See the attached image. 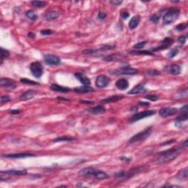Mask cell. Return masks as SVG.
Returning <instances> with one entry per match:
<instances>
[{
  "instance_id": "6",
  "label": "cell",
  "mask_w": 188,
  "mask_h": 188,
  "mask_svg": "<svg viewBox=\"0 0 188 188\" xmlns=\"http://www.w3.org/2000/svg\"><path fill=\"white\" fill-rule=\"evenodd\" d=\"M155 113H156V111H154V110H146V111L137 112V113H136L135 115H134L131 118H130L129 121L131 122V123L136 122V121H137V120L143 119V118H148V117L152 116V115H154Z\"/></svg>"
},
{
  "instance_id": "48",
  "label": "cell",
  "mask_w": 188,
  "mask_h": 188,
  "mask_svg": "<svg viewBox=\"0 0 188 188\" xmlns=\"http://www.w3.org/2000/svg\"><path fill=\"white\" fill-rule=\"evenodd\" d=\"M10 112L12 114H19V113H20V110H11Z\"/></svg>"
},
{
  "instance_id": "1",
  "label": "cell",
  "mask_w": 188,
  "mask_h": 188,
  "mask_svg": "<svg viewBox=\"0 0 188 188\" xmlns=\"http://www.w3.org/2000/svg\"><path fill=\"white\" fill-rule=\"evenodd\" d=\"M181 148H171L164 152H159L157 154V157L156 162L157 164H166L174 160L180 154Z\"/></svg>"
},
{
  "instance_id": "31",
  "label": "cell",
  "mask_w": 188,
  "mask_h": 188,
  "mask_svg": "<svg viewBox=\"0 0 188 188\" xmlns=\"http://www.w3.org/2000/svg\"><path fill=\"white\" fill-rule=\"evenodd\" d=\"M47 2L44 1H32L31 4L36 7H43L46 5Z\"/></svg>"
},
{
  "instance_id": "26",
  "label": "cell",
  "mask_w": 188,
  "mask_h": 188,
  "mask_svg": "<svg viewBox=\"0 0 188 188\" xmlns=\"http://www.w3.org/2000/svg\"><path fill=\"white\" fill-rule=\"evenodd\" d=\"M7 174L10 176H22V175L27 174V171L26 170H7L5 171Z\"/></svg>"
},
{
  "instance_id": "29",
  "label": "cell",
  "mask_w": 188,
  "mask_h": 188,
  "mask_svg": "<svg viewBox=\"0 0 188 188\" xmlns=\"http://www.w3.org/2000/svg\"><path fill=\"white\" fill-rule=\"evenodd\" d=\"M26 16H27L28 19H30V20L35 21L38 19V16L35 14V13L33 10H27L26 12Z\"/></svg>"
},
{
  "instance_id": "7",
  "label": "cell",
  "mask_w": 188,
  "mask_h": 188,
  "mask_svg": "<svg viewBox=\"0 0 188 188\" xmlns=\"http://www.w3.org/2000/svg\"><path fill=\"white\" fill-rule=\"evenodd\" d=\"M0 86L4 88L7 91H13L16 88V82L13 80L9 78H1Z\"/></svg>"
},
{
  "instance_id": "21",
  "label": "cell",
  "mask_w": 188,
  "mask_h": 188,
  "mask_svg": "<svg viewBox=\"0 0 188 188\" xmlns=\"http://www.w3.org/2000/svg\"><path fill=\"white\" fill-rule=\"evenodd\" d=\"M74 91L75 92L78 93V94H85V93L94 92V89L88 85H84L78 87V88H75L74 89Z\"/></svg>"
},
{
  "instance_id": "4",
  "label": "cell",
  "mask_w": 188,
  "mask_h": 188,
  "mask_svg": "<svg viewBox=\"0 0 188 188\" xmlns=\"http://www.w3.org/2000/svg\"><path fill=\"white\" fill-rule=\"evenodd\" d=\"M151 132H152V127H149L146 129H144L143 131L137 133V134H134L131 139L129 140V143L132 144L134 143L138 142V141H142L143 140H145L146 137H149V135L150 134Z\"/></svg>"
},
{
  "instance_id": "43",
  "label": "cell",
  "mask_w": 188,
  "mask_h": 188,
  "mask_svg": "<svg viewBox=\"0 0 188 188\" xmlns=\"http://www.w3.org/2000/svg\"><path fill=\"white\" fill-rule=\"evenodd\" d=\"M107 16V13L104 12H99V13L98 14V19H100V20H104Z\"/></svg>"
},
{
  "instance_id": "27",
  "label": "cell",
  "mask_w": 188,
  "mask_h": 188,
  "mask_svg": "<svg viewBox=\"0 0 188 188\" xmlns=\"http://www.w3.org/2000/svg\"><path fill=\"white\" fill-rule=\"evenodd\" d=\"M59 16H60V13L57 11H50V12L46 13L44 17L46 20L51 21L58 18Z\"/></svg>"
},
{
  "instance_id": "11",
  "label": "cell",
  "mask_w": 188,
  "mask_h": 188,
  "mask_svg": "<svg viewBox=\"0 0 188 188\" xmlns=\"http://www.w3.org/2000/svg\"><path fill=\"white\" fill-rule=\"evenodd\" d=\"M44 61L46 63L50 65H60L61 62L60 57L54 54H46L44 56Z\"/></svg>"
},
{
  "instance_id": "20",
  "label": "cell",
  "mask_w": 188,
  "mask_h": 188,
  "mask_svg": "<svg viewBox=\"0 0 188 188\" xmlns=\"http://www.w3.org/2000/svg\"><path fill=\"white\" fill-rule=\"evenodd\" d=\"M88 111L91 114H94V115H98V114H102L104 112H106V110L104 109V107L102 105H97L96 107H91L88 110Z\"/></svg>"
},
{
  "instance_id": "46",
  "label": "cell",
  "mask_w": 188,
  "mask_h": 188,
  "mask_svg": "<svg viewBox=\"0 0 188 188\" xmlns=\"http://www.w3.org/2000/svg\"><path fill=\"white\" fill-rule=\"evenodd\" d=\"M129 13H127V12L121 13V17L123 18V19H126L127 18H129Z\"/></svg>"
},
{
  "instance_id": "44",
  "label": "cell",
  "mask_w": 188,
  "mask_h": 188,
  "mask_svg": "<svg viewBox=\"0 0 188 188\" xmlns=\"http://www.w3.org/2000/svg\"><path fill=\"white\" fill-rule=\"evenodd\" d=\"M53 31H51V30H43L41 32V34L43 35H49L51 34H52Z\"/></svg>"
},
{
  "instance_id": "13",
  "label": "cell",
  "mask_w": 188,
  "mask_h": 188,
  "mask_svg": "<svg viewBox=\"0 0 188 188\" xmlns=\"http://www.w3.org/2000/svg\"><path fill=\"white\" fill-rule=\"evenodd\" d=\"M35 157V154L30 153H18V154H4L2 155V157L9 159H21L26 158V157Z\"/></svg>"
},
{
  "instance_id": "34",
  "label": "cell",
  "mask_w": 188,
  "mask_h": 188,
  "mask_svg": "<svg viewBox=\"0 0 188 188\" xmlns=\"http://www.w3.org/2000/svg\"><path fill=\"white\" fill-rule=\"evenodd\" d=\"M178 53H179V50H178L177 49H172L168 54V57H169V58H173L175 56L177 55Z\"/></svg>"
},
{
  "instance_id": "25",
  "label": "cell",
  "mask_w": 188,
  "mask_h": 188,
  "mask_svg": "<svg viewBox=\"0 0 188 188\" xmlns=\"http://www.w3.org/2000/svg\"><path fill=\"white\" fill-rule=\"evenodd\" d=\"M123 99V96H110L108 98H106V99H103L102 101V103L104 104H108V103H112V102H116L118 101L121 100Z\"/></svg>"
},
{
  "instance_id": "24",
  "label": "cell",
  "mask_w": 188,
  "mask_h": 188,
  "mask_svg": "<svg viewBox=\"0 0 188 188\" xmlns=\"http://www.w3.org/2000/svg\"><path fill=\"white\" fill-rule=\"evenodd\" d=\"M50 89L53 91H56V92H60V93H67L70 91V88H66V87H63L58 85H52L50 87Z\"/></svg>"
},
{
  "instance_id": "40",
  "label": "cell",
  "mask_w": 188,
  "mask_h": 188,
  "mask_svg": "<svg viewBox=\"0 0 188 188\" xmlns=\"http://www.w3.org/2000/svg\"><path fill=\"white\" fill-rule=\"evenodd\" d=\"M160 16L157 15V14H154V15L151 17L150 20L151 22H153V23H157V22L160 21Z\"/></svg>"
},
{
  "instance_id": "19",
  "label": "cell",
  "mask_w": 188,
  "mask_h": 188,
  "mask_svg": "<svg viewBox=\"0 0 188 188\" xmlns=\"http://www.w3.org/2000/svg\"><path fill=\"white\" fill-rule=\"evenodd\" d=\"M115 86L120 91H124L129 87V82L126 79H120L115 82Z\"/></svg>"
},
{
  "instance_id": "38",
  "label": "cell",
  "mask_w": 188,
  "mask_h": 188,
  "mask_svg": "<svg viewBox=\"0 0 188 188\" xmlns=\"http://www.w3.org/2000/svg\"><path fill=\"white\" fill-rule=\"evenodd\" d=\"M160 71L157 70H150L147 72V74L150 77H156L160 74Z\"/></svg>"
},
{
  "instance_id": "35",
  "label": "cell",
  "mask_w": 188,
  "mask_h": 188,
  "mask_svg": "<svg viewBox=\"0 0 188 188\" xmlns=\"http://www.w3.org/2000/svg\"><path fill=\"white\" fill-rule=\"evenodd\" d=\"M145 99H148V100L152 101V102H156V101L159 100V96H155V95L149 94V95H146V96H145Z\"/></svg>"
},
{
  "instance_id": "37",
  "label": "cell",
  "mask_w": 188,
  "mask_h": 188,
  "mask_svg": "<svg viewBox=\"0 0 188 188\" xmlns=\"http://www.w3.org/2000/svg\"><path fill=\"white\" fill-rule=\"evenodd\" d=\"M74 140V138L72 137H58L57 139H55L54 140V143L56 142H62V141H71Z\"/></svg>"
},
{
  "instance_id": "12",
  "label": "cell",
  "mask_w": 188,
  "mask_h": 188,
  "mask_svg": "<svg viewBox=\"0 0 188 188\" xmlns=\"http://www.w3.org/2000/svg\"><path fill=\"white\" fill-rule=\"evenodd\" d=\"M110 79L104 75H100L97 77L96 80V85L99 88H104L107 87L110 83Z\"/></svg>"
},
{
  "instance_id": "47",
  "label": "cell",
  "mask_w": 188,
  "mask_h": 188,
  "mask_svg": "<svg viewBox=\"0 0 188 188\" xmlns=\"http://www.w3.org/2000/svg\"><path fill=\"white\" fill-rule=\"evenodd\" d=\"M111 3L112 4H115V6H118V5H120V4H121L122 1H116V0H113V1H111Z\"/></svg>"
},
{
  "instance_id": "30",
  "label": "cell",
  "mask_w": 188,
  "mask_h": 188,
  "mask_svg": "<svg viewBox=\"0 0 188 188\" xmlns=\"http://www.w3.org/2000/svg\"><path fill=\"white\" fill-rule=\"evenodd\" d=\"M130 54H137V55H154L153 53L150 52L149 51H131Z\"/></svg>"
},
{
  "instance_id": "2",
  "label": "cell",
  "mask_w": 188,
  "mask_h": 188,
  "mask_svg": "<svg viewBox=\"0 0 188 188\" xmlns=\"http://www.w3.org/2000/svg\"><path fill=\"white\" fill-rule=\"evenodd\" d=\"M78 174L80 176H83V177L88 178H94V179L99 180L107 179L109 178V175L106 173L105 172L99 170H96L91 167H88V168H84L79 171Z\"/></svg>"
},
{
  "instance_id": "42",
  "label": "cell",
  "mask_w": 188,
  "mask_h": 188,
  "mask_svg": "<svg viewBox=\"0 0 188 188\" xmlns=\"http://www.w3.org/2000/svg\"><path fill=\"white\" fill-rule=\"evenodd\" d=\"M10 101V99L9 96H2L1 97V104H3V103H6Z\"/></svg>"
},
{
  "instance_id": "32",
  "label": "cell",
  "mask_w": 188,
  "mask_h": 188,
  "mask_svg": "<svg viewBox=\"0 0 188 188\" xmlns=\"http://www.w3.org/2000/svg\"><path fill=\"white\" fill-rule=\"evenodd\" d=\"M1 64H2L3 60H4V59L7 58V57H8L10 56V52L7 50H6V49H3V48H1Z\"/></svg>"
},
{
  "instance_id": "10",
  "label": "cell",
  "mask_w": 188,
  "mask_h": 188,
  "mask_svg": "<svg viewBox=\"0 0 188 188\" xmlns=\"http://www.w3.org/2000/svg\"><path fill=\"white\" fill-rule=\"evenodd\" d=\"M178 112V110L174 107H163V108L160 109L159 113L160 115L163 118H168L169 116L176 115Z\"/></svg>"
},
{
  "instance_id": "3",
  "label": "cell",
  "mask_w": 188,
  "mask_h": 188,
  "mask_svg": "<svg viewBox=\"0 0 188 188\" xmlns=\"http://www.w3.org/2000/svg\"><path fill=\"white\" fill-rule=\"evenodd\" d=\"M180 13V10L178 8H176V7H172V8H170L165 13L163 16V22L165 25H171V24L173 23L176 19H177L178 16H179Z\"/></svg>"
},
{
  "instance_id": "9",
  "label": "cell",
  "mask_w": 188,
  "mask_h": 188,
  "mask_svg": "<svg viewBox=\"0 0 188 188\" xmlns=\"http://www.w3.org/2000/svg\"><path fill=\"white\" fill-rule=\"evenodd\" d=\"M182 113L176 118V126H177L178 127H181V125L182 123L184 121H187V118H188V114H187V105H184L183 108L181 109Z\"/></svg>"
},
{
  "instance_id": "41",
  "label": "cell",
  "mask_w": 188,
  "mask_h": 188,
  "mask_svg": "<svg viewBox=\"0 0 188 188\" xmlns=\"http://www.w3.org/2000/svg\"><path fill=\"white\" fill-rule=\"evenodd\" d=\"M126 176V172L124 171H120L115 174V176L117 178H123Z\"/></svg>"
},
{
  "instance_id": "17",
  "label": "cell",
  "mask_w": 188,
  "mask_h": 188,
  "mask_svg": "<svg viewBox=\"0 0 188 188\" xmlns=\"http://www.w3.org/2000/svg\"><path fill=\"white\" fill-rule=\"evenodd\" d=\"M146 92V90L144 88L143 85H137L135 87L132 88L131 91H129L128 92V94L129 95H136V94H144Z\"/></svg>"
},
{
  "instance_id": "39",
  "label": "cell",
  "mask_w": 188,
  "mask_h": 188,
  "mask_svg": "<svg viewBox=\"0 0 188 188\" xmlns=\"http://www.w3.org/2000/svg\"><path fill=\"white\" fill-rule=\"evenodd\" d=\"M187 26L186 24H180V25H177L176 27V30H177V31L179 32H181L184 30H185V29L187 28Z\"/></svg>"
},
{
  "instance_id": "23",
  "label": "cell",
  "mask_w": 188,
  "mask_h": 188,
  "mask_svg": "<svg viewBox=\"0 0 188 188\" xmlns=\"http://www.w3.org/2000/svg\"><path fill=\"white\" fill-rule=\"evenodd\" d=\"M140 18L139 16H134L131 19L129 23V27L131 30H134L136 27H137L138 25L140 23Z\"/></svg>"
},
{
  "instance_id": "14",
  "label": "cell",
  "mask_w": 188,
  "mask_h": 188,
  "mask_svg": "<svg viewBox=\"0 0 188 188\" xmlns=\"http://www.w3.org/2000/svg\"><path fill=\"white\" fill-rule=\"evenodd\" d=\"M165 70L168 74L173 75H178L181 73V67L179 65H176V64L168 65V66L165 67Z\"/></svg>"
},
{
  "instance_id": "45",
  "label": "cell",
  "mask_w": 188,
  "mask_h": 188,
  "mask_svg": "<svg viewBox=\"0 0 188 188\" xmlns=\"http://www.w3.org/2000/svg\"><path fill=\"white\" fill-rule=\"evenodd\" d=\"M186 38H187V37L184 36V35L179 37V39H178V41H179V42L181 43V44H184V43H185V42H186Z\"/></svg>"
},
{
  "instance_id": "28",
  "label": "cell",
  "mask_w": 188,
  "mask_h": 188,
  "mask_svg": "<svg viewBox=\"0 0 188 188\" xmlns=\"http://www.w3.org/2000/svg\"><path fill=\"white\" fill-rule=\"evenodd\" d=\"M187 168H184V169L181 170L179 171V173L176 175V178L179 180H185L187 179V176H188V171H187Z\"/></svg>"
},
{
  "instance_id": "22",
  "label": "cell",
  "mask_w": 188,
  "mask_h": 188,
  "mask_svg": "<svg viewBox=\"0 0 188 188\" xmlns=\"http://www.w3.org/2000/svg\"><path fill=\"white\" fill-rule=\"evenodd\" d=\"M123 55L121 54H110L108 56H106L104 57L103 60L107 61V62H110V61H118L121 60L123 58Z\"/></svg>"
},
{
  "instance_id": "8",
  "label": "cell",
  "mask_w": 188,
  "mask_h": 188,
  "mask_svg": "<svg viewBox=\"0 0 188 188\" xmlns=\"http://www.w3.org/2000/svg\"><path fill=\"white\" fill-rule=\"evenodd\" d=\"M138 73V71L137 69L131 68L129 66L123 67V68H120L118 70H115L112 72L113 74H118V75H134L137 74Z\"/></svg>"
},
{
  "instance_id": "16",
  "label": "cell",
  "mask_w": 188,
  "mask_h": 188,
  "mask_svg": "<svg viewBox=\"0 0 188 188\" xmlns=\"http://www.w3.org/2000/svg\"><path fill=\"white\" fill-rule=\"evenodd\" d=\"M173 43V40L172 39V38H165V40H163V41H162L161 46H158L157 48L154 49L153 51H158V50H162V49H168V46H171Z\"/></svg>"
},
{
  "instance_id": "36",
  "label": "cell",
  "mask_w": 188,
  "mask_h": 188,
  "mask_svg": "<svg viewBox=\"0 0 188 188\" xmlns=\"http://www.w3.org/2000/svg\"><path fill=\"white\" fill-rule=\"evenodd\" d=\"M148 43V41H141V42L137 43V44H135L134 46V49H141L146 46V44Z\"/></svg>"
},
{
  "instance_id": "5",
  "label": "cell",
  "mask_w": 188,
  "mask_h": 188,
  "mask_svg": "<svg viewBox=\"0 0 188 188\" xmlns=\"http://www.w3.org/2000/svg\"><path fill=\"white\" fill-rule=\"evenodd\" d=\"M30 71L33 76L36 78H40L43 75V67L39 62H32L30 65Z\"/></svg>"
},
{
  "instance_id": "15",
  "label": "cell",
  "mask_w": 188,
  "mask_h": 188,
  "mask_svg": "<svg viewBox=\"0 0 188 188\" xmlns=\"http://www.w3.org/2000/svg\"><path fill=\"white\" fill-rule=\"evenodd\" d=\"M74 76L84 85H91V80L88 77H86L84 74L76 73L74 74Z\"/></svg>"
},
{
  "instance_id": "18",
  "label": "cell",
  "mask_w": 188,
  "mask_h": 188,
  "mask_svg": "<svg viewBox=\"0 0 188 188\" xmlns=\"http://www.w3.org/2000/svg\"><path fill=\"white\" fill-rule=\"evenodd\" d=\"M36 95V92L35 91H33V90H29V91H27L26 92L23 93L22 95L20 96V100L22 101H27L30 100V99H32L33 97Z\"/></svg>"
},
{
  "instance_id": "33",
  "label": "cell",
  "mask_w": 188,
  "mask_h": 188,
  "mask_svg": "<svg viewBox=\"0 0 188 188\" xmlns=\"http://www.w3.org/2000/svg\"><path fill=\"white\" fill-rule=\"evenodd\" d=\"M21 82L26 85H40L39 83L33 81V80H28V79H21Z\"/></svg>"
},
{
  "instance_id": "49",
  "label": "cell",
  "mask_w": 188,
  "mask_h": 188,
  "mask_svg": "<svg viewBox=\"0 0 188 188\" xmlns=\"http://www.w3.org/2000/svg\"><path fill=\"white\" fill-rule=\"evenodd\" d=\"M28 36L30 37V38H35V35L34 34V33H30L28 34Z\"/></svg>"
},
{
  "instance_id": "50",
  "label": "cell",
  "mask_w": 188,
  "mask_h": 188,
  "mask_svg": "<svg viewBox=\"0 0 188 188\" xmlns=\"http://www.w3.org/2000/svg\"><path fill=\"white\" fill-rule=\"evenodd\" d=\"M140 104H144V105H149V103H144V102H139Z\"/></svg>"
}]
</instances>
